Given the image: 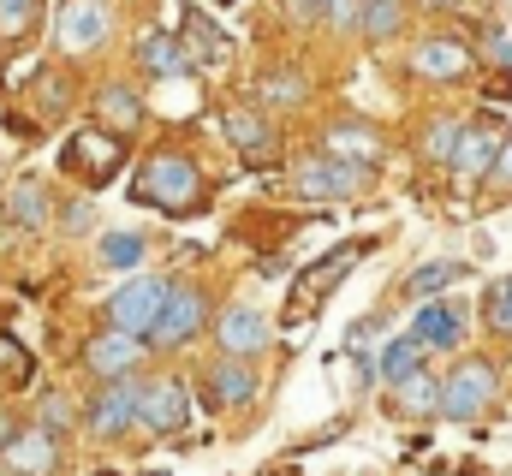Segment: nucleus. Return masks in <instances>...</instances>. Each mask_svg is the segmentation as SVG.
Instances as JSON below:
<instances>
[{"label":"nucleus","instance_id":"obj_13","mask_svg":"<svg viewBox=\"0 0 512 476\" xmlns=\"http://www.w3.org/2000/svg\"><path fill=\"white\" fill-rule=\"evenodd\" d=\"M143 363V334H126V328H108V334H96L90 346H84V369L96 375V381H120Z\"/></svg>","mask_w":512,"mask_h":476},{"label":"nucleus","instance_id":"obj_31","mask_svg":"<svg viewBox=\"0 0 512 476\" xmlns=\"http://www.w3.org/2000/svg\"><path fill=\"white\" fill-rule=\"evenodd\" d=\"M36 18H42V0H0V36H6V42L30 36Z\"/></svg>","mask_w":512,"mask_h":476},{"label":"nucleus","instance_id":"obj_39","mask_svg":"<svg viewBox=\"0 0 512 476\" xmlns=\"http://www.w3.org/2000/svg\"><path fill=\"white\" fill-rule=\"evenodd\" d=\"M12 441H18V423H12V417H6V411H0V453H6V447H12Z\"/></svg>","mask_w":512,"mask_h":476},{"label":"nucleus","instance_id":"obj_7","mask_svg":"<svg viewBox=\"0 0 512 476\" xmlns=\"http://www.w3.org/2000/svg\"><path fill=\"white\" fill-rule=\"evenodd\" d=\"M221 131H227V143L256 161V167H268V161H280V131H274V119L262 114V102H233L227 114H221Z\"/></svg>","mask_w":512,"mask_h":476},{"label":"nucleus","instance_id":"obj_25","mask_svg":"<svg viewBox=\"0 0 512 476\" xmlns=\"http://www.w3.org/2000/svg\"><path fill=\"white\" fill-rule=\"evenodd\" d=\"M256 102H262V108H304V102H310V78L292 72V66L262 72V78H256Z\"/></svg>","mask_w":512,"mask_h":476},{"label":"nucleus","instance_id":"obj_26","mask_svg":"<svg viewBox=\"0 0 512 476\" xmlns=\"http://www.w3.org/2000/svg\"><path fill=\"white\" fill-rule=\"evenodd\" d=\"M453 280H465V262H423V268L405 280V298H411V304H435Z\"/></svg>","mask_w":512,"mask_h":476},{"label":"nucleus","instance_id":"obj_35","mask_svg":"<svg viewBox=\"0 0 512 476\" xmlns=\"http://www.w3.org/2000/svg\"><path fill=\"white\" fill-rule=\"evenodd\" d=\"M364 6H370V0H334L322 24H334L340 36H346V30H364Z\"/></svg>","mask_w":512,"mask_h":476},{"label":"nucleus","instance_id":"obj_10","mask_svg":"<svg viewBox=\"0 0 512 476\" xmlns=\"http://www.w3.org/2000/svg\"><path fill=\"white\" fill-rule=\"evenodd\" d=\"M268 340H274V322L256 310V304H227L221 316H215V346L221 357H262L268 352Z\"/></svg>","mask_w":512,"mask_h":476},{"label":"nucleus","instance_id":"obj_18","mask_svg":"<svg viewBox=\"0 0 512 476\" xmlns=\"http://www.w3.org/2000/svg\"><path fill=\"white\" fill-rule=\"evenodd\" d=\"M364 256H370V238H358V244H340V250H328L316 268H304V280H298V286H310V292H298V310H304V304H322V298L334 292V280H340L346 268H358Z\"/></svg>","mask_w":512,"mask_h":476},{"label":"nucleus","instance_id":"obj_17","mask_svg":"<svg viewBox=\"0 0 512 476\" xmlns=\"http://www.w3.org/2000/svg\"><path fill=\"white\" fill-rule=\"evenodd\" d=\"M0 459H6V471L12 476H48L54 465H60V435H48L42 423H24L18 441H12Z\"/></svg>","mask_w":512,"mask_h":476},{"label":"nucleus","instance_id":"obj_24","mask_svg":"<svg viewBox=\"0 0 512 476\" xmlns=\"http://www.w3.org/2000/svg\"><path fill=\"white\" fill-rule=\"evenodd\" d=\"M441 399H447V381L441 375H411L405 387H393V411H405V417H441Z\"/></svg>","mask_w":512,"mask_h":476},{"label":"nucleus","instance_id":"obj_40","mask_svg":"<svg viewBox=\"0 0 512 476\" xmlns=\"http://www.w3.org/2000/svg\"><path fill=\"white\" fill-rule=\"evenodd\" d=\"M423 6H429V12H447V6H459V0H423Z\"/></svg>","mask_w":512,"mask_h":476},{"label":"nucleus","instance_id":"obj_30","mask_svg":"<svg viewBox=\"0 0 512 476\" xmlns=\"http://www.w3.org/2000/svg\"><path fill=\"white\" fill-rule=\"evenodd\" d=\"M483 322H489V334L512 340V274H507V280H495V286L483 292Z\"/></svg>","mask_w":512,"mask_h":476},{"label":"nucleus","instance_id":"obj_2","mask_svg":"<svg viewBox=\"0 0 512 476\" xmlns=\"http://www.w3.org/2000/svg\"><path fill=\"white\" fill-rule=\"evenodd\" d=\"M126 155H131L126 137H114V131H78L60 149V173L72 185H84V191H102V185H114V173L126 167Z\"/></svg>","mask_w":512,"mask_h":476},{"label":"nucleus","instance_id":"obj_11","mask_svg":"<svg viewBox=\"0 0 512 476\" xmlns=\"http://www.w3.org/2000/svg\"><path fill=\"white\" fill-rule=\"evenodd\" d=\"M501 149H507V137H501V125L495 119H477V125H465L459 131V149H453V179H495V167H501Z\"/></svg>","mask_w":512,"mask_h":476},{"label":"nucleus","instance_id":"obj_23","mask_svg":"<svg viewBox=\"0 0 512 476\" xmlns=\"http://www.w3.org/2000/svg\"><path fill=\"white\" fill-rule=\"evenodd\" d=\"M423 357H429V346L417 334H393L382 346V357H376V375H382L387 387H405L411 375H423Z\"/></svg>","mask_w":512,"mask_h":476},{"label":"nucleus","instance_id":"obj_27","mask_svg":"<svg viewBox=\"0 0 512 476\" xmlns=\"http://www.w3.org/2000/svg\"><path fill=\"white\" fill-rule=\"evenodd\" d=\"M6 215H12L18 227H48V191H42L36 179H18V185L6 191Z\"/></svg>","mask_w":512,"mask_h":476},{"label":"nucleus","instance_id":"obj_6","mask_svg":"<svg viewBox=\"0 0 512 476\" xmlns=\"http://www.w3.org/2000/svg\"><path fill=\"white\" fill-rule=\"evenodd\" d=\"M185 423H191V393H185V381H179V375L143 381V393H137V429H149V435H179Z\"/></svg>","mask_w":512,"mask_h":476},{"label":"nucleus","instance_id":"obj_28","mask_svg":"<svg viewBox=\"0 0 512 476\" xmlns=\"http://www.w3.org/2000/svg\"><path fill=\"white\" fill-rule=\"evenodd\" d=\"M30 381H36L30 346H18L12 334H0V393H18V387H30Z\"/></svg>","mask_w":512,"mask_h":476},{"label":"nucleus","instance_id":"obj_29","mask_svg":"<svg viewBox=\"0 0 512 476\" xmlns=\"http://www.w3.org/2000/svg\"><path fill=\"white\" fill-rule=\"evenodd\" d=\"M405 30V0H370L364 6V36L370 42H393Z\"/></svg>","mask_w":512,"mask_h":476},{"label":"nucleus","instance_id":"obj_3","mask_svg":"<svg viewBox=\"0 0 512 476\" xmlns=\"http://www.w3.org/2000/svg\"><path fill=\"white\" fill-rule=\"evenodd\" d=\"M370 179H376V167L340 161V155H328V149H316V155H298V161H292V185H298L304 197H316V203L364 197V191H370Z\"/></svg>","mask_w":512,"mask_h":476},{"label":"nucleus","instance_id":"obj_36","mask_svg":"<svg viewBox=\"0 0 512 476\" xmlns=\"http://www.w3.org/2000/svg\"><path fill=\"white\" fill-rule=\"evenodd\" d=\"M489 60H495L501 72H512V36H489Z\"/></svg>","mask_w":512,"mask_h":476},{"label":"nucleus","instance_id":"obj_20","mask_svg":"<svg viewBox=\"0 0 512 476\" xmlns=\"http://www.w3.org/2000/svg\"><path fill=\"white\" fill-rule=\"evenodd\" d=\"M137 66H143L149 78H179V72L191 66V54H185L179 36H167V30H143V36H137Z\"/></svg>","mask_w":512,"mask_h":476},{"label":"nucleus","instance_id":"obj_4","mask_svg":"<svg viewBox=\"0 0 512 476\" xmlns=\"http://www.w3.org/2000/svg\"><path fill=\"white\" fill-rule=\"evenodd\" d=\"M167 298H173V280H161V274H131L126 286H114V298H108V322L149 340L155 322H161V310H167Z\"/></svg>","mask_w":512,"mask_h":476},{"label":"nucleus","instance_id":"obj_33","mask_svg":"<svg viewBox=\"0 0 512 476\" xmlns=\"http://www.w3.org/2000/svg\"><path fill=\"white\" fill-rule=\"evenodd\" d=\"M459 119H435L429 131H423V149H429V161H453V149H459Z\"/></svg>","mask_w":512,"mask_h":476},{"label":"nucleus","instance_id":"obj_32","mask_svg":"<svg viewBox=\"0 0 512 476\" xmlns=\"http://www.w3.org/2000/svg\"><path fill=\"white\" fill-rule=\"evenodd\" d=\"M102 262H108V268H137V262H143V238L137 233H108L102 238Z\"/></svg>","mask_w":512,"mask_h":476},{"label":"nucleus","instance_id":"obj_15","mask_svg":"<svg viewBox=\"0 0 512 476\" xmlns=\"http://www.w3.org/2000/svg\"><path fill=\"white\" fill-rule=\"evenodd\" d=\"M108 30H114V12H108L102 0H66V12H60V48H66V54L102 48Z\"/></svg>","mask_w":512,"mask_h":476},{"label":"nucleus","instance_id":"obj_22","mask_svg":"<svg viewBox=\"0 0 512 476\" xmlns=\"http://www.w3.org/2000/svg\"><path fill=\"white\" fill-rule=\"evenodd\" d=\"M227 30L209 18V12H197V6H185V54L197 60V66H221L227 60Z\"/></svg>","mask_w":512,"mask_h":476},{"label":"nucleus","instance_id":"obj_37","mask_svg":"<svg viewBox=\"0 0 512 476\" xmlns=\"http://www.w3.org/2000/svg\"><path fill=\"white\" fill-rule=\"evenodd\" d=\"M286 6H292L298 18H328V6H334V0H286Z\"/></svg>","mask_w":512,"mask_h":476},{"label":"nucleus","instance_id":"obj_14","mask_svg":"<svg viewBox=\"0 0 512 476\" xmlns=\"http://www.w3.org/2000/svg\"><path fill=\"white\" fill-rule=\"evenodd\" d=\"M256 399V369L245 357H221L209 375H203V405L209 411H239Z\"/></svg>","mask_w":512,"mask_h":476},{"label":"nucleus","instance_id":"obj_12","mask_svg":"<svg viewBox=\"0 0 512 476\" xmlns=\"http://www.w3.org/2000/svg\"><path fill=\"white\" fill-rule=\"evenodd\" d=\"M471 66H477V54H471L459 36H423V42L411 48V72L429 78V84H453V78H465Z\"/></svg>","mask_w":512,"mask_h":476},{"label":"nucleus","instance_id":"obj_8","mask_svg":"<svg viewBox=\"0 0 512 476\" xmlns=\"http://www.w3.org/2000/svg\"><path fill=\"white\" fill-rule=\"evenodd\" d=\"M203 322H209V298H203L197 286L173 280V298H167V310H161V322H155L149 346H167V352H179V346H191V340L203 334Z\"/></svg>","mask_w":512,"mask_h":476},{"label":"nucleus","instance_id":"obj_1","mask_svg":"<svg viewBox=\"0 0 512 476\" xmlns=\"http://www.w3.org/2000/svg\"><path fill=\"white\" fill-rule=\"evenodd\" d=\"M131 197H137L143 209H161L167 221H185V215L203 209V173H197L191 155H179V149H155V155L137 161Z\"/></svg>","mask_w":512,"mask_h":476},{"label":"nucleus","instance_id":"obj_5","mask_svg":"<svg viewBox=\"0 0 512 476\" xmlns=\"http://www.w3.org/2000/svg\"><path fill=\"white\" fill-rule=\"evenodd\" d=\"M495 393H501V369H495L489 357H465V363L447 375L441 417H453V423H471V417H483V411L495 405Z\"/></svg>","mask_w":512,"mask_h":476},{"label":"nucleus","instance_id":"obj_34","mask_svg":"<svg viewBox=\"0 0 512 476\" xmlns=\"http://www.w3.org/2000/svg\"><path fill=\"white\" fill-rule=\"evenodd\" d=\"M72 417H78V405H72L66 393H42V405H36V423H42L48 435H60V429H72Z\"/></svg>","mask_w":512,"mask_h":476},{"label":"nucleus","instance_id":"obj_19","mask_svg":"<svg viewBox=\"0 0 512 476\" xmlns=\"http://www.w3.org/2000/svg\"><path fill=\"white\" fill-rule=\"evenodd\" d=\"M411 334L429 346V352H453V346H465V310L459 304H423L417 310V322H411Z\"/></svg>","mask_w":512,"mask_h":476},{"label":"nucleus","instance_id":"obj_16","mask_svg":"<svg viewBox=\"0 0 512 476\" xmlns=\"http://www.w3.org/2000/svg\"><path fill=\"white\" fill-rule=\"evenodd\" d=\"M322 149L340 155V161H358V167H382V155H387L382 131L364 125V119H334V125L322 131Z\"/></svg>","mask_w":512,"mask_h":476},{"label":"nucleus","instance_id":"obj_9","mask_svg":"<svg viewBox=\"0 0 512 476\" xmlns=\"http://www.w3.org/2000/svg\"><path fill=\"white\" fill-rule=\"evenodd\" d=\"M137 381H102L96 387V399L84 405V429L96 435V441H114V435H126V429H137Z\"/></svg>","mask_w":512,"mask_h":476},{"label":"nucleus","instance_id":"obj_21","mask_svg":"<svg viewBox=\"0 0 512 476\" xmlns=\"http://www.w3.org/2000/svg\"><path fill=\"white\" fill-rule=\"evenodd\" d=\"M96 119H102V131L131 137V131L143 125V102H137V90H131V84H102V90H96Z\"/></svg>","mask_w":512,"mask_h":476},{"label":"nucleus","instance_id":"obj_38","mask_svg":"<svg viewBox=\"0 0 512 476\" xmlns=\"http://www.w3.org/2000/svg\"><path fill=\"white\" fill-rule=\"evenodd\" d=\"M495 179L512 191V137H507V149H501V167H495Z\"/></svg>","mask_w":512,"mask_h":476}]
</instances>
